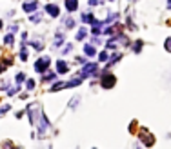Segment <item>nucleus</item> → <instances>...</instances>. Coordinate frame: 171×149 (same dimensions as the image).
Here are the masks:
<instances>
[{
	"label": "nucleus",
	"instance_id": "nucleus-18",
	"mask_svg": "<svg viewBox=\"0 0 171 149\" xmlns=\"http://www.w3.org/2000/svg\"><path fill=\"white\" fill-rule=\"evenodd\" d=\"M2 69H4V66H2V64H0V71H2Z\"/></svg>",
	"mask_w": 171,
	"mask_h": 149
},
{
	"label": "nucleus",
	"instance_id": "nucleus-12",
	"mask_svg": "<svg viewBox=\"0 0 171 149\" xmlns=\"http://www.w3.org/2000/svg\"><path fill=\"white\" fill-rule=\"evenodd\" d=\"M84 35H86V29H80V33L77 35V38H78V40H82V38H84Z\"/></svg>",
	"mask_w": 171,
	"mask_h": 149
},
{
	"label": "nucleus",
	"instance_id": "nucleus-20",
	"mask_svg": "<svg viewBox=\"0 0 171 149\" xmlns=\"http://www.w3.org/2000/svg\"><path fill=\"white\" fill-rule=\"evenodd\" d=\"M169 6H171V0H169Z\"/></svg>",
	"mask_w": 171,
	"mask_h": 149
},
{
	"label": "nucleus",
	"instance_id": "nucleus-10",
	"mask_svg": "<svg viewBox=\"0 0 171 149\" xmlns=\"http://www.w3.org/2000/svg\"><path fill=\"white\" fill-rule=\"evenodd\" d=\"M84 53H86L87 57H93V55H95V49H93L91 46H86V47H84Z\"/></svg>",
	"mask_w": 171,
	"mask_h": 149
},
{
	"label": "nucleus",
	"instance_id": "nucleus-5",
	"mask_svg": "<svg viewBox=\"0 0 171 149\" xmlns=\"http://www.w3.org/2000/svg\"><path fill=\"white\" fill-rule=\"evenodd\" d=\"M93 71H97V64H89V66H86L84 69H82V74H89V73H93Z\"/></svg>",
	"mask_w": 171,
	"mask_h": 149
},
{
	"label": "nucleus",
	"instance_id": "nucleus-16",
	"mask_svg": "<svg viewBox=\"0 0 171 149\" xmlns=\"http://www.w3.org/2000/svg\"><path fill=\"white\" fill-rule=\"evenodd\" d=\"M100 2H102V0H89L91 6H97V4H100Z\"/></svg>",
	"mask_w": 171,
	"mask_h": 149
},
{
	"label": "nucleus",
	"instance_id": "nucleus-19",
	"mask_svg": "<svg viewBox=\"0 0 171 149\" xmlns=\"http://www.w3.org/2000/svg\"><path fill=\"white\" fill-rule=\"evenodd\" d=\"M0 28H2V22H0Z\"/></svg>",
	"mask_w": 171,
	"mask_h": 149
},
{
	"label": "nucleus",
	"instance_id": "nucleus-13",
	"mask_svg": "<svg viewBox=\"0 0 171 149\" xmlns=\"http://www.w3.org/2000/svg\"><path fill=\"white\" fill-rule=\"evenodd\" d=\"M166 49L171 53V38H168V40H166Z\"/></svg>",
	"mask_w": 171,
	"mask_h": 149
},
{
	"label": "nucleus",
	"instance_id": "nucleus-4",
	"mask_svg": "<svg viewBox=\"0 0 171 149\" xmlns=\"http://www.w3.org/2000/svg\"><path fill=\"white\" fill-rule=\"evenodd\" d=\"M46 11L49 13L51 17H58V13H60V11H58V8H57V6H53V4H51V6H47Z\"/></svg>",
	"mask_w": 171,
	"mask_h": 149
},
{
	"label": "nucleus",
	"instance_id": "nucleus-8",
	"mask_svg": "<svg viewBox=\"0 0 171 149\" xmlns=\"http://www.w3.org/2000/svg\"><path fill=\"white\" fill-rule=\"evenodd\" d=\"M57 69H58V73H66L67 71V66L62 62V60H58V62H57Z\"/></svg>",
	"mask_w": 171,
	"mask_h": 149
},
{
	"label": "nucleus",
	"instance_id": "nucleus-6",
	"mask_svg": "<svg viewBox=\"0 0 171 149\" xmlns=\"http://www.w3.org/2000/svg\"><path fill=\"white\" fill-rule=\"evenodd\" d=\"M24 9H26V11H33V9H37V2H35V0H27V2L24 4Z\"/></svg>",
	"mask_w": 171,
	"mask_h": 149
},
{
	"label": "nucleus",
	"instance_id": "nucleus-11",
	"mask_svg": "<svg viewBox=\"0 0 171 149\" xmlns=\"http://www.w3.org/2000/svg\"><path fill=\"white\" fill-rule=\"evenodd\" d=\"M20 57H22V60L27 58V49H26V47H22V53H20Z\"/></svg>",
	"mask_w": 171,
	"mask_h": 149
},
{
	"label": "nucleus",
	"instance_id": "nucleus-9",
	"mask_svg": "<svg viewBox=\"0 0 171 149\" xmlns=\"http://www.w3.org/2000/svg\"><path fill=\"white\" fill-rule=\"evenodd\" d=\"M82 22H87V24H91V22H95V18H93V15H82Z\"/></svg>",
	"mask_w": 171,
	"mask_h": 149
},
{
	"label": "nucleus",
	"instance_id": "nucleus-2",
	"mask_svg": "<svg viewBox=\"0 0 171 149\" xmlns=\"http://www.w3.org/2000/svg\"><path fill=\"white\" fill-rule=\"evenodd\" d=\"M47 66H49V58H40L38 62H37V66H35V69L40 73V71H46Z\"/></svg>",
	"mask_w": 171,
	"mask_h": 149
},
{
	"label": "nucleus",
	"instance_id": "nucleus-15",
	"mask_svg": "<svg viewBox=\"0 0 171 149\" xmlns=\"http://www.w3.org/2000/svg\"><path fill=\"white\" fill-rule=\"evenodd\" d=\"M26 86H27V87H29V89H31V87L35 86V82H33V80H27V84H26Z\"/></svg>",
	"mask_w": 171,
	"mask_h": 149
},
{
	"label": "nucleus",
	"instance_id": "nucleus-17",
	"mask_svg": "<svg viewBox=\"0 0 171 149\" xmlns=\"http://www.w3.org/2000/svg\"><path fill=\"white\" fill-rule=\"evenodd\" d=\"M100 58H102V62H104V60L107 58V53H100Z\"/></svg>",
	"mask_w": 171,
	"mask_h": 149
},
{
	"label": "nucleus",
	"instance_id": "nucleus-3",
	"mask_svg": "<svg viewBox=\"0 0 171 149\" xmlns=\"http://www.w3.org/2000/svg\"><path fill=\"white\" fill-rule=\"evenodd\" d=\"M140 138H142V142H144L147 147H149V146H153V142H155V138H153L147 131H142V133H140Z\"/></svg>",
	"mask_w": 171,
	"mask_h": 149
},
{
	"label": "nucleus",
	"instance_id": "nucleus-7",
	"mask_svg": "<svg viewBox=\"0 0 171 149\" xmlns=\"http://www.w3.org/2000/svg\"><path fill=\"white\" fill-rule=\"evenodd\" d=\"M66 8L69 9V11H75V9L78 8V6H77V0H67V2H66Z\"/></svg>",
	"mask_w": 171,
	"mask_h": 149
},
{
	"label": "nucleus",
	"instance_id": "nucleus-1",
	"mask_svg": "<svg viewBox=\"0 0 171 149\" xmlns=\"http://www.w3.org/2000/svg\"><path fill=\"white\" fill-rule=\"evenodd\" d=\"M113 84H115V77H113V74H109V73H106L104 77H102V87H106V89H107V87H111Z\"/></svg>",
	"mask_w": 171,
	"mask_h": 149
},
{
	"label": "nucleus",
	"instance_id": "nucleus-14",
	"mask_svg": "<svg viewBox=\"0 0 171 149\" xmlns=\"http://www.w3.org/2000/svg\"><path fill=\"white\" fill-rule=\"evenodd\" d=\"M11 42H13V35H8V37H6V44H8V46H9Z\"/></svg>",
	"mask_w": 171,
	"mask_h": 149
}]
</instances>
